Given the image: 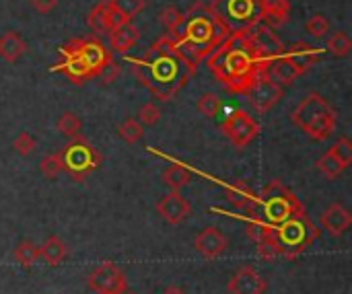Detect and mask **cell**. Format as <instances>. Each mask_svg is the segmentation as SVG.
Listing matches in <instances>:
<instances>
[{
	"label": "cell",
	"mask_w": 352,
	"mask_h": 294,
	"mask_svg": "<svg viewBox=\"0 0 352 294\" xmlns=\"http://www.w3.org/2000/svg\"><path fill=\"white\" fill-rule=\"evenodd\" d=\"M128 64L134 78L159 101H171L196 72L169 35H161L144 56L128 58Z\"/></svg>",
	"instance_id": "6da1fadb"
},
{
	"label": "cell",
	"mask_w": 352,
	"mask_h": 294,
	"mask_svg": "<svg viewBox=\"0 0 352 294\" xmlns=\"http://www.w3.org/2000/svg\"><path fill=\"white\" fill-rule=\"evenodd\" d=\"M206 60L212 76L233 95H248L256 80L266 74L248 27L231 31Z\"/></svg>",
	"instance_id": "7a4b0ae2"
},
{
	"label": "cell",
	"mask_w": 352,
	"mask_h": 294,
	"mask_svg": "<svg viewBox=\"0 0 352 294\" xmlns=\"http://www.w3.org/2000/svg\"><path fill=\"white\" fill-rule=\"evenodd\" d=\"M229 33L231 29L214 12V8L204 0H198L188 8V12H184L179 35L173 41L192 68L198 70L202 60L208 58L229 37Z\"/></svg>",
	"instance_id": "3957f363"
},
{
	"label": "cell",
	"mask_w": 352,
	"mask_h": 294,
	"mask_svg": "<svg viewBox=\"0 0 352 294\" xmlns=\"http://www.w3.org/2000/svg\"><path fill=\"white\" fill-rule=\"evenodd\" d=\"M62 62L54 64L50 70L64 74L74 84H85L91 78H97L103 66L113 60V52L105 47L99 37H76L60 47Z\"/></svg>",
	"instance_id": "277c9868"
},
{
	"label": "cell",
	"mask_w": 352,
	"mask_h": 294,
	"mask_svg": "<svg viewBox=\"0 0 352 294\" xmlns=\"http://www.w3.org/2000/svg\"><path fill=\"white\" fill-rule=\"evenodd\" d=\"M291 120L311 140L322 142V140H328L334 134L336 124H338V113L324 95L311 91L293 109Z\"/></svg>",
	"instance_id": "5b68a950"
},
{
	"label": "cell",
	"mask_w": 352,
	"mask_h": 294,
	"mask_svg": "<svg viewBox=\"0 0 352 294\" xmlns=\"http://www.w3.org/2000/svg\"><path fill=\"white\" fill-rule=\"evenodd\" d=\"M318 237H320V231L309 220L307 212L297 214L274 229V239L278 243V251H280V256H287L289 260H293L299 253H303L305 249H309V245Z\"/></svg>",
	"instance_id": "8992f818"
},
{
	"label": "cell",
	"mask_w": 352,
	"mask_h": 294,
	"mask_svg": "<svg viewBox=\"0 0 352 294\" xmlns=\"http://www.w3.org/2000/svg\"><path fill=\"white\" fill-rule=\"evenodd\" d=\"M62 163H64V171L76 179L82 181L87 175H91L93 171H97V167L101 165V155L82 138H72L62 150Z\"/></svg>",
	"instance_id": "52a82bcc"
},
{
	"label": "cell",
	"mask_w": 352,
	"mask_h": 294,
	"mask_svg": "<svg viewBox=\"0 0 352 294\" xmlns=\"http://www.w3.org/2000/svg\"><path fill=\"white\" fill-rule=\"evenodd\" d=\"M210 6L231 31L260 21V0H212Z\"/></svg>",
	"instance_id": "ba28073f"
},
{
	"label": "cell",
	"mask_w": 352,
	"mask_h": 294,
	"mask_svg": "<svg viewBox=\"0 0 352 294\" xmlns=\"http://www.w3.org/2000/svg\"><path fill=\"white\" fill-rule=\"evenodd\" d=\"M221 132L229 138V142L235 148H248L260 134V124L243 109H237L229 113L221 122Z\"/></svg>",
	"instance_id": "9c48e42d"
},
{
	"label": "cell",
	"mask_w": 352,
	"mask_h": 294,
	"mask_svg": "<svg viewBox=\"0 0 352 294\" xmlns=\"http://www.w3.org/2000/svg\"><path fill=\"white\" fill-rule=\"evenodd\" d=\"M87 284L97 294H126L128 280L126 274L111 262L99 264L87 278Z\"/></svg>",
	"instance_id": "30bf717a"
},
{
	"label": "cell",
	"mask_w": 352,
	"mask_h": 294,
	"mask_svg": "<svg viewBox=\"0 0 352 294\" xmlns=\"http://www.w3.org/2000/svg\"><path fill=\"white\" fill-rule=\"evenodd\" d=\"M248 33H250V37H252V41H254V45H256V52H258V56H260L262 64L266 66V72H268L270 62H272L276 56H280V54L285 52L287 45L280 41V37L274 33V29L268 27V25L262 23V21L248 25Z\"/></svg>",
	"instance_id": "8fae6325"
},
{
	"label": "cell",
	"mask_w": 352,
	"mask_h": 294,
	"mask_svg": "<svg viewBox=\"0 0 352 294\" xmlns=\"http://www.w3.org/2000/svg\"><path fill=\"white\" fill-rule=\"evenodd\" d=\"M283 95H285V87L274 82L268 74H262L256 80V84L248 91L245 97L258 113H268L270 109H274L280 103Z\"/></svg>",
	"instance_id": "7c38bea8"
},
{
	"label": "cell",
	"mask_w": 352,
	"mask_h": 294,
	"mask_svg": "<svg viewBox=\"0 0 352 294\" xmlns=\"http://www.w3.org/2000/svg\"><path fill=\"white\" fill-rule=\"evenodd\" d=\"M285 49H287V47H285ZM307 70H309V66L297 62V60L291 58L287 52H283L280 56H276V58L270 62L266 74H268L274 82H278L280 87H289V84H293L297 78H301Z\"/></svg>",
	"instance_id": "4fadbf2b"
},
{
	"label": "cell",
	"mask_w": 352,
	"mask_h": 294,
	"mask_svg": "<svg viewBox=\"0 0 352 294\" xmlns=\"http://www.w3.org/2000/svg\"><path fill=\"white\" fill-rule=\"evenodd\" d=\"M194 247L204 260H219L227 251L229 239L219 227H206L194 237Z\"/></svg>",
	"instance_id": "5bb4252c"
},
{
	"label": "cell",
	"mask_w": 352,
	"mask_h": 294,
	"mask_svg": "<svg viewBox=\"0 0 352 294\" xmlns=\"http://www.w3.org/2000/svg\"><path fill=\"white\" fill-rule=\"evenodd\" d=\"M157 214L167 225H179L192 214V204L182 196V192H169L157 202Z\"/></svg>",
	"instance_id": "9a60e30c"
},
{
	"label": "cell",
	"mask_w": 352,
	"mask_h": 294,
	"mask_svg": "<svg viewBox=\"0 0 352 294\" xmlns=\"http://www.w3.org/2000/svg\"><path fill=\"white\" fill-rule=\"evenodd\" d=\"M227 291L231 294H264L266 280L256 272V268L243 266L233 274V278L227 284Z\"/></svg>",
	"instance_id": "2e32d148"
},
{
	"label": "cell",
	"mask_w": 352,
	"mask_h": 294,
	"mask_svg": "<svg viewBox=\"0 0 352 294\" xmlns=\"http://www.w3.org/2000/svg\"><path fill=\"white\" fill-rule=\"evenodd\" d=\"M352 225V214L346 206H342L340 202L330 204L324 214H322V227L324 231H328L332 237H340L344 235Z\"/></svg>",
	"instance_id": "e0dca14e"
},
{
	"label": "cell",
	"mask_w": 352,
	"mask_h": 294,
	"mask_svg": "<svg viewBox=\"0 0 352 294\" xmlns=\"http://www.w3.org/2000/svg\"><path fill=\"white\" fill-rule=\"evenodd\" d=\"M107 35H109V49L116 54H122V56L128 54L140 39V31L132 21L122 23L120 27L111 29Z\"/></svg>",
	"instance_id": "ac0fdd59"
},
{
	"label": "cell",
	"mask_w": 352,
	"mask_h": 294,
	"mask_svg": "<svg viewBox=\"0 0 352 294\" xmlns=\"http://www.w3.org/2000/svg\"><path fill=\"white\" fill-rule=\"evenodd\" d=\"M291 16V0H260V21L272 29L283 27Z\"/></svg>",
	"instance_id": "d6986e66"
},
{
	"label": "cell",
	"mask_w": 352,
	"mask_h": 294,
	"mask_svg": "<svg viewBox=\"0 0 352 294\" xmlns=\"http://www.w3.org/2000/svg\"><path fill=\"white\" fill-rule=\"evenodd\" d=\"M29 45L16 31H4L0 35V58L8 64L19 62L27 54Z\"/></svg>",
	"instance_id": "ffe728a7"
},
{
	"label": "cell",
	"mask_w": 352,
	"mask_h": 294,
	"mask_svg": "<svg viewBox=\"0 0 352 294\" xmlns=\"http://www.w3.org/2000/svg\"><path fill=\"white\" fill-rule=\"evenodd\" d=\"M225 194H227V200L235 206V208H241V210H250L258 198V194L245 183V181H233V183H227L225 185Z\"/></svg>",
	"instance_id": "44dd1931"
},
{
	"label": "cell",
	"mask_w": 352,
	"mask_h": 294,
	"mask_svg": "<svg viewBox=\"0 0 352 294\" xmlns=\"http://www.w3.org/2000/svg\"><path fill=\"white\" fill-rule=\"evenodd\" d=\"M109 0H99L87 14V25L95 33V37H101L109 33Z\"/></svg>",
	"instance_id": "7402d4cb"
},
{
	"label": "cell",
	"mask_w": 352,
	"mask_h": 294,
	"mask_svg": "<svg viewBox=\"0 0 352 294\" xmlns=\"http://www.w3.org/2000/svg\"><path fill=\"white\" fill-rule=\"evenodd\" d=\"M68 256V249H66V243L56 237V235H50L41 245H39V258L47 264V266H60Z\"/></svg>",
	"instance_id": "603a6c76"
},
{
	"label": "cell",
	"mask_w": 352,
	"mask_h": 294,
	"mask_svg": "<svg viewBox=\"0 0 352 294\" xmlns=\"http://www.w3.org/2000/svg\"><path fill=\"white\" fill-rule=\"evenodd\" d=\"M161 177H163V183L169 188V192H182L192 181V173L188 171V167H184L179 163H171L163 171Z\"/></svg>",
	"instance_id": "cb8c5ba5"
},
{
	"label": "cell",
	"mask_w": 352,
	"mask_h": 294,
	"mask_svg": "<svg viewBox=\"0 0 352 294\" xmlns=\"http://www.w3.org/2000/svg\"><path fill=\"white\" fill-rule=\"evenodd\" d=\"M159 21L161 25L165 27V35H169L171 39H175L179 35V29H182V23H184V12L173 6V4H167L161 12H159Z\"/></svg>",
	"instance_id": "d4e9b609"
},
{
	"label": "cell",
	"mask_w": 352,
	"mask_h": 294,
	"mask_svg": "<svg viewBox=\"0 0 352 294\" xmlns=\"http://www.w3.org/2000/svg\"><path fill=\"white\" fill-rule=\"evenodd\" d=\"M12 260L21 268H33L35 262L39 260V247L31 239H23L14 249H12Z\"/></svg>",
	"instance_id": "484cf974"
},
{
	"label": "cell",
	"mask_w": 352,
	"mask_h": 294,
	"mask_svg": "<svg viewBox=\"0 0 352 294\" xmlns=\"http://www.w3.org/2000/svg\"><path fill=\"white\" fill-rule=\"evenodd\" d=\"M56 128H58V132H60L62 136H66V138H70V140L82 136V120H80L74 111H64V113L58 117Z\"/></svg>",
	"instance_id": "4316f807"
},
{
	"label": "cell",
	"mask_w": 352,
	"mask_h": 294,
	"mask_svg": "<svg viewBox=\"0 0 352 294\" xmlns=\"http://www.w3.org/2000/svg\"><path fill=\"white\" fill-rule=\"evenodd\" d=\"M326 49L332 56H336V58H346L352 52V41L351 37H349V33H344V31L332 33L328 37V41H326Z\"/></svg>",
	"instance_id": "83f0119b"
},
{
	"label": "cell",
	"mask_w": 352,
	"mask_h": 294,
	"mask_svg": "<svg viewBox=\"0 0 352 294\" xmlns=\"http://www.w3.org/2000/svg\"><path fill=\"white\" fill-rule=\"evenodd\" d=\"M118 134H120V138H122L126 144H136V142L142 140V136H144V126H142L138 120L128 117V120H124V122L118 126Z\"/></svg>",
	"instance_id": "f1b7e54d"
},
{
	"label": "cell",
	"mask_w": 352,
	"mask_h": 294,
	"mask_svg": "<svg viewBox=\"0 0 352 294\" xmlns=\"http://www.w3.org/2000/svg\"><path fill=\"white\" fill-rule=\"evenodd\" d=\"M109 6L126 21H132L146 8V0H109Z\"/></svg>",
	"instance_id": "f546056e"
},
{
	"label": "cell",
	"mask_w": 352,
	"mask_h": 294,
	"mask_svg": "<svg viewBox=\"0 0 352 294\" xmlns=\"http://www.w3.org/2000/svg\"><path fill=\"white\" fill-rule=\"evenodd\" d=\"M316 167H318V171H320L324 177H328V179H336V177H340V175L346 171V169L336 161V157H334L330 150H326V152L318 159Z\"/></svg>",
	"instance_id": "4dcf8cb0"
},
{
	"label": "cell",
	"mask_w": 352,
	"mask_h": 294,
	"mask_svg": "<svg viewBox=\"0 0 352 294\" xmlns=\"http://www.w3.org/2000/svg\"><path fill=\"white\" fill-rule=\"evenodd\" d=\"M196 109L204 115V117H217L223 111V99L217 93H204L198 103Z\"/></svg>",
	"instance_id": "1f68e13d"
},
{
	"label": "cell",
	"mask_w": 352,
	"mask_h": 294,
	"mask_svg": "<svg viewBox=\"0 0 352 294\" xmlns=\"http://www.w3.org/2000/svg\"><path fill=\"white\" fill-rule=\"evenodd\" d=\"M39 171L45 179H56L64 171L62 155L60 152H50L39 161Z\"/></svg>",
	"instance_id": "d6a6232c"
},
{
	"label": "cell",
	"mask_w": 352,
	"mask_h": 294,
	"mask_svg": "<svg viewBox=\"0 0 352 294\" xmlns=\"http://www.w3.org/2000/svg\"><path fill=\"white\" fill-rule=\"evenodd\" d=\"M334 157H336V161L344 167V169H349L352 165V142L349 136H342V138H338L330 148H328Z\"/></svg>",
	"instance_id": "836d02e7"
},
{
	"label": "cell",
	"mask_w": 352,
	"mask_h": 294,
	"mask_svg": "<svg viewBox=\"0 0 352 294\" xmlns=\"http://www.w3.org/2000/svg\"><path fill=\"white\" fill-rule=\"evenodd\" d=\"M305 31H307L314 39H322V37H326V35H328V31H330V21H328V16H326V14H322V12L314 14V16L305 23Z\"/></svg>",
	"instance_id": "e575fe53"
},
{
	"label": "cell",
	"mask_w": 352,
	"mask_h": 294,
	"mask_svg": "<svg viewBox=\"0 0 352 294\" xmlns=\"http://www.w3.org/2000/svg\"><path fill=\"white\" fill-rule=\"evenodd\" d=\"M12 148H14V152H16V155H21V157H29V155L37 148V140H35V136H33V134H29V132H21V134H16V138L12 140Z\"/></svg>",
	"instance_id": "d590c367"
},
{
	"label": "cell",
	"mask_w": 352,
	"mask_h": 294,
	"mask_svg": "<svg viewBox=\"0 0 352 294\" xmlns=\"http://www.w3.org/2000/svg\"><path fill=\"white\" fill-rule=\"evenodd\" d=\"M159 120H161V109H159V105H155V101H148L140 107L138 122L142 126H155V124H159Z\"/></svg>",
	"instance_id": "8d00e7d4"
},
{
	"label": "cell",
	"mask_w": 352,
	"mask_h": 294,
	"mask_svg": "<svg viewBox=\"0 0 352 294\" xmlns=\"http://www.w3.org/2000/svg\"><path fill=\"white\" fill-rule=\"evenodd\" d=\"M120 76V64L116 62V60H109L105 66H103V70L99 72V80H101V84H111V82H116V78Z\"/></svg>",
	"instance_id": "74e56055"
},
{
	"label": "cell",
	"mask_w": 352,
	"mask_h": 294,
	"mask_svg": "<svg viewBox=\"0 0 352 294\" xmlns=\"http://www.w3.org/2000/svg\"><path fill=\"white\" fill-rule=\"evenodd\" d=\"M31 8L39 14H47L58 6V0H29Z\"/></svg>",
	"instance_id": "f35d334b"
},
{
	"label": "cell",
	"mask_w": 352,
	"mask_h": 294,
	"mask_svg": "<svg viewBox=\"0 0 352 294\" xmlns=\"http://www.w3.org/2000/svg\"><path fill=\"white\" fill-rule=\"evenodd\" d=\"M161 294H188V293H184L179 286H167V289H165Z\"/></svg>",
	"instance_id": "ab89813d"
},
{
	"label": "cell",
	"mask_w": 352,
	"mask_h": 294,
	"mask_svg": "<svg viewBox=\"0 0 352 294\" xmlns=\"http://www.w3.org/2000/svg\"><path fill=\"white\" fill-rule=\"evenodd\" d=\"M128 294H134V293H128Z\"/></svg>",
	"instance_id": "60d3db41"
}]
</instances>
